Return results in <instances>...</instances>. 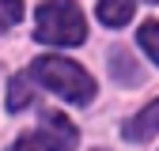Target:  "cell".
<instances>
[{"instance_id":"6da1fadb","label":"cell","mask_w":159,"mask_h":151,"mask_svg":"<svg viewBox=\"0 0 159 151\" xmlns=\"http://www.w3.org/2000/svg\"><path fill=\"white\" fill-rule=\"evenodd\" d=\"M34 38L46 45H80L87 38V23L76 0H46L34 11Z\"/></svg>"},{"instance_id":"7a4b0ae2","label":"cell","mask_w":159,"mask_h":151,"mask_svg":"<svg viewBox=\"0 0 159 151\" xmlns=\"http://www.w3.org/2000/svg\"><path fill=\"white\" fill-rule=\"evenodd\" d=\"M34 80L46 83L49 91H57L65 102H91L95 98V80L80 68L76 61H65V57H38L34 61Z\"/></svg>"},{"instance_id":"3957f363","label":"cell","mask_w":159,"mask_h":151,"mask_svg":"<svg viewBox=\"0 0 159 151\" xmlns=\"http://www.w3.org/2000/svg\"><path fill=\"white\" fill-rule=\"evenodd\" d=\"M76 140H80V132L65 113H46V128L19 136L11 144V151H72Z\"/></svg>"},{"instance_id":"277c9868","label":"cell","mask_w":159,"mask_h":151,"mask_svg":"<svg viewBox=\"0 0 159 151\" xmlns=\"http://www.w3.org/2000/svg\"><path fill=\"white\" fill-rule=\"evenodd\" d=\"M155 132H159V98H155L152 106H144V110L125 125V136H129V140H148V136H155Z\"/></svg>"},{"instance_id":"5b68a950","label":"cell","mask_w":159,"mask_h":151,"mask_svg":"<svg viewBox=\"0 0 159 151\" xmlns=\"http://www.w3.org/2000/svg\"><path fill=\"white\" fill-rule=\"evenodd\" d=\"M95 15L102 19L106 27H125L133 19V0H98Z\"/></svg>"},{"instance_id":"8992f818","label":"cell","mask_w":159,"mask_h":151,"mask_svg":"<svg viewBox=\"0 0 159 151\" xmlns=\"http://www.w3.org/2000/svg\"><path fill=\"white\" fill-rule=\"evenodd\" d=\"M110 64H114V76H117L121 83H129V87H136V83H140V64L133 61V53L114 49V53H110Z\"/></svg>"},{"instance_id":"52a82bcc","label":"cell","mask_w":159,"mask_h":151,"mask_svg":"<svg viewBox=\"0 0 159 151\" xmlns=\"http://www.w3.org/2000/svg\"><path fill=\"white\" fill-rule=\"evenodd\" d=\"M34 102V91L27 83V76H11V94H8V106L11 110H27Z\"/></svg>"},{"instance_id":"ba28073f","label":"cell","mask_w":159,"mask_h":151,"mask_svg":"<svg viewBox=\"0 0 159 151\" xmlns=\"http://www.w3.org/2000/svg\"><path fill=\"white\" fill-rule=\"evenodd\" d=\"M136 42H140V49L152 57V61L159 64V23L155 19H148V23L140 27V34H136Z\"/></svg>"},{"instance_id":"9c48e42d","label":"cell","mask_w":159,"mask_h":151,"mask_svg":"<svg viewBox=\"0 0 159 151\" xmlns=\"http://www.w3.org/2000/svg\"><path fill=\"white\" fill-rule=\"evenodd\" d=\"M23 19V0H0V30L15 27Z\"/></svg>"},{"instance_id":"30bf717a","label":"cell","mask_w":159,"mask_h":151,"mask_svg":"<svg viewBox=\"0 0 159 151\" xmlns=\"http://www.w3.org/2000/svg\"><path fill=\"white\" fill-rule=\"evenodd\" d=\"M148 4H159V0H148Z\"/></svg>"},{"instance_id":"8fae6325","label":"cell","mask_w":159,"mask_h":151,"mask_svg":"<svg viewBox=\"0 0 159 151\" xmlns=\"http://www.w3.org/2000/svg\"><path fill=\"white\" fill-rule=\"evenodd\" d=\"M98 151H102V147H98Z\"/></svg>"}]
</instances>
